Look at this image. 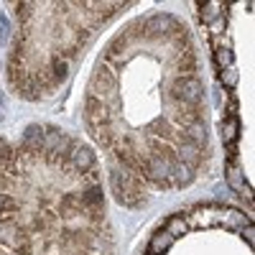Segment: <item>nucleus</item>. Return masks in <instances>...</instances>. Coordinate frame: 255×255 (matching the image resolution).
Listing matches in <instances>:
<instances>
[{
    "instance_id": "f257e3e1",
    "label": "nucleus",
    "mask_w": 255,
    "mask_h": 255,
    "mask_svg": "<svg viewBox=\"0 0 255 255\" xmlns=\"http://www.w3.org/2000/svg\"><path fill=\"white\" fill-rule=\"evenodd\" d=\"M202 97H204V87H202V82L197 77H186V79L176 77L174 87H171V100L176 105L179 102H184V105H199Z\"/></svg>"
},
{
    "instance_id": "f03ea898",
    "label": "nucleus",
    "mask_w": 255,
    "mask_h": 255,
    "mask_svg": "<svg viewBox=\"0 0 255 255\" xmlns=\"http://www.w3.org/2000/svg\"><path fill=\"white\" fill-rule=\"evenodd\" d=\"M67 166H72L77 174H84V171H90V168H95V153L90 148H82V145L74 143V148L67 156Z\"/></svg>"
},
{
    "instance_id": "7ed1b4c3",
    "label": "nucleus",
    "mask_w": 255,
    "mask_h": 255,
    "mask_svg": "<svg viewBox=\"0 0 255 255\" xmlns=\"http://www.w3.org/2000/svg\"><path fill=\"white\" fill-rule=\"evenodd\" d=\"M227 181H230V186H232V189H238L243 197H248V199H250V186L245 184L243 171H240V166H238V163H227Z\"/></svg>"
},
{
    "instance_id": "20e7f679",
    "label": "nucleus",
    "mask_w": 255,
    "mask_h": 255,
    "mask_svg": "<svg viewBox=\"0 0 255 255\" xmlns=\"http://www.w3.org/2000/svg\"><path fill=\"white\" fill-rule=\"evenodd\" d=\"M217 222L225 225V227H232V230H243L250 220L243 215V212H238V209H225V212H220Z\"/></svg>"
},
{
    "instance_id": "39448f33",
    "label": "nucleus",
    "mask_w": 255,
    "mask_h": 255,
    "mask_svg": "<svg viewBox=\"0 0 255 255\" xmlns=\"http://www.w3.org/2000/svg\"><path fill=\"white\" fill-rule=\"evenodd\" d=\"M171 245H174V235H171L168 230L153 232V238H151V253H153V255H163Z\"/></svg>"
},
{
    "instance_id": "423d86ee",
    "label": "nucleus",
    "mask_w": 255,
    "mask_h": 255,
    "mask_svg": "<svg viewBox=\"0 0 255 255\" xmlns=\"http://www.w3.org/2000/svg\"><path fill=\"white\" fill-rule=\"evenodd\" d=\"M82 202H84V207H87V209H100L102 202H105L102 186H100V184H97V186H87V189L82 191Z\"/></svg>"
},
{
    "instance_id": "0eeeda50",
    "label": "nucleus",
    "mask_w": 255,
    "mask_h": 255,
    "mask_svg": "<svg viewBox=\"0 0 255 255\" xmlns=\"http://www.w3.org/2000/svg\"><path fill=\"white\" fill-rule=\"evenodd\" d=\"M238 133H240V120H238V115H230L225 120V125H222V140L227 145H232L238 140Z\"/></svg>"
},
{
    "instance_id": "6e6552de",
    "label": "nucleus",
    "mask_w": 255,
    "mask_h": 255,
    "mask_svg": "<svg viewBox=\"0 0 255 255\" xmlns=\"http://www.w3.org/2000/svg\"><path fill=\"white\" fill-rule=\"evenodd\" d=\"M49 72H51V77L56 79V84L69 74V59H64L61 54H56L54 59H51V67H49Z\"/></svg>"
},
{
    "instance_id": "1a4fd4ad",
    "label": "nucleus",
    "mask_w": 255,
    "mask_h": 255,
    "mask_svg": "<svg viewBox=\"0 0 255 255\" xmlns=\"http://www.w3.org/2000/svg\"><path fill=\"white\" fill-rule=\"evenodd\" d=\"M166 230L171 232L174 238H179V235H186V232H189V222H186V217H184V215H174V217H168Z\"/></svg>"
},
{
    "instance_id": "9d476101",
    "label": "nucleus",
    "mask_w": 255,
    "mask_h": 255,
    "mask_svg": "<svg viewBox=\"0 0 255 255\" xmlns=\"http://www.w3.org/2000/svg\"><path fill=\"white\" fill-rule=\"evenodd\" d=\"M220 82L225 84L227 90H232V87L238 84V72L232 69V67H230V69H222V74H220Z\"/></svg>"
},
{
    "instance_id": "9b49d317",
    "label": "nucleus",
    "mask_w": 255,
    "mask_h": 255,
    "mask_svg": "<svg viewBox=\"0 0 255 255\" xmlns=\"http://www.w3.org/2000/svg\"><path fill=\"white\" fill-rule=\"evenodd\" d=\"M220 3H207L204 5V10H202V20H204V23H209V20H215L217 15H220Z\"/></svg>"
},
{
    "instance_id": "f8f14e48",
    "label": "nucleus",
    "mask_w": 255,
    "mask_h": 255,
    "mask_svg": "<svg viewBox=\"0 0 255 255\" xmlns=\"http://www.w3.org/2000/svg\"><path fill=\"white\" fill-rule=\"evenodd\" d=\"M217 64L222 69H230L232 67V51L230 49H217Z\"/></svg>"
},
{
    "instance_id": "ddd939ff",
    "label": "nucleus",
    "mask_w": 255,
    "mask_h": 255,
    "mask_svg": "<svg viewBox=\"0 0 255 255\" xmlns=\"http://www.w3.org/2000/svg\"><path fill=\"white\" fill-rule=\"evenodd\" d=\"M243 235H245V240H248V243L253 245V240H255V230H253V225H250V222H248V225L243 227Z\"/></svg>"
},
{
    "instance_id": "4468645a",
    "label": "nucleus",
    "mask_w": 255,
    "mask_h": 255,
    "mask_svg": "<svg viewBox=\"0 0 255 255\" xmlns=\"http://www.w3.org/2000/svg\"><path fill=\"white\" fill-rule=\"evenodd\" d=\"M151 255H153V253H151Z\"/></svg>"
}]
</instances>
